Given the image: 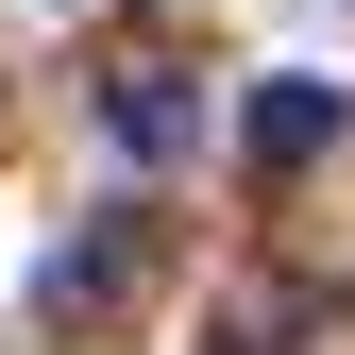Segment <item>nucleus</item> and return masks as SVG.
Segmentation results:
<instances>
[{
    "label": "nucleus",
    "mask_w": 355,
    "mask_h": 355,
    "mask_svg": "<svg viewBox=\"0 0 355 355\" xmlns=\"http://www.w3.org/2000/svg\"><path fill=\"white\" fill-rule=\"evenodd\" d=\"M102 136L136 153V169H187V153H203V85H187V68H119V85H102Z\"/></svg>",
    "instance_id": "1"
},
{
    "label": "nucleus",
    "mask_w": 355,
    "mask_h": 355,
    "mask_svg": "<svg viewBox=\"0 0 355 355\" xmlns=\"http://www.w3.org/2000/svg\"><path fill=\"white\" fill-rule=\"evenodd\" d=\"M237 153H254V169H322V153H338V85H322V68H271V85L237 102Z\"/></svg>",
    "instance_id": "2"
},
{
    "label": "nucleus",
    "mask_w": 355,
    "mask_h": 355,
    "mask_svg": "<svg viewBox=\"0 0 355 355\" xmlns=\"http://www.w3.org/2000/svg\"><path fill=\"white\" fill-rule=\"evenodd\" d=\"M136 271H153V220H102V237H85L68 271H51V322H102V304L136 288Z\"/></svg>",
    "instance_id": "3"
}]
</instances>
